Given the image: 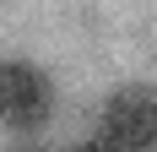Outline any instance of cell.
Masks as SVG:
<instances>
[{"mask_svg":"<svg viewBox=\"0 0 157 152\" xmlns=\"http://www.w3.org/2000/svg\"><path fill=\"white\" fill-rule=\"evenodd\" d=\"M98 136L114 152H157V87L146 82L114 87L98 114Z\"/></svg>","mask_w":157,"mask_h":152,"instance_id":"1","label":"cell"},{"mask_svg":"<svg viewBox=\"0 0 157 152\" xmlns=\"http://www.w3.org/2000/svg\"><path fill=\"white\" fill-rule=\"evenodd\" d=\"M0 120L22 136L44 130L54 120V82L27 60H6L0 65Z\"/></svg>","mask_w":157,"mask_h":152,"instance_id":"2","label":"cell"},{"mask_svg":"<svg viewBox=\"0 0 157 152\" xmlns=\"http://www.w3.org/2000/svg\"><path fill=\"white\" fill-rule=\"evenodd\" d=\"M71 152H114V147H109L103 136H92V141H81V147H71Z\"/></svg>","mask_w":157,"mask_h":152,"instance_id":"3","label":"cell"}]
</instances>
